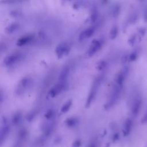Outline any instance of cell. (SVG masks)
Masks as SVG:
<instances>
[{
	"label": "cell",
	"mask_w": 147,
	"mask_h": 147,
	"mask_svg": "<svg viewBox=\"0 0 147 147\" xmlns=\"http://www.w3.org/2000/svg\"><path fill=\"white\" fill-rule=\"evenodd\" d=\"M135 40H136V37H135V36H133V37H131V38H130V42L132 44V43H133L134 42V41H135Z\"/></svg>",
	"instance_id": "26"
},
{
	"label": "cell",
	"mask_w": 147,
	"mask_h": 147,
	"mask_svg": "<svg viewBox=\"0 0 147 147\" xmlns=\"http://www.w3.org/2000/svg\"><path fill=\"white\" fill-rule=\"evenodd\" d=\"M132 126V121L130 119H127L125 122L124 127H123V134L126 136H127L131 129Z\"/></svg>",
	"instance_id": "13"
},
{
	"label": "cell",
	"mask_w": 147,
	"mask_h": 147,
	"mask_svg": "<svg viewBox=\"0 0 147 147\" xmlns=\"http://www.w3.org/2000/svg\"><path fill=\"white\" fill-rule=\"evenodd\" d=\"M30 82V79L28 78H24L22 79L18 84L16 92L19 95L22 94L29 86Z\"/></svg>",
	"instance_id": "3"
},
{
	"label": "cell",
	"mask_w": 147,
	"mask_h": 147,
	"mask_svg": "<svg viewBox=\"0 0 147 147\" xmlns=\"http://www.w3.org/2000/svg\"><path fill=\"white\" fill-rule=\"evenodd\" d=\"M121 89V87H119V86H118L117 84L114 87L112 93H111V95L110 97V99H109L105 105V108L106 109H108L111 107L118 100V99L119 97Z\"/></svg>",
	"instance_id": "1"
},
{
	"label": "cell",
	"mask_w": 147,
	"mask_h": 147,
	"mask_svg": "<svg viewBox=\"0 0 147 147\" xmlns=\"http://www.w3.org/2000/svg\"><path fill=\"white\" fill-rule=\"evenodd\" d=\"M98 11L96 10H93L92 13H91V17H90V20H91V21L92 22H94L96 20H97V18H98Z\"/></svg>",
	"instance_id": "18"
},
{
	"label": "cell",
	"mask_w": 147,
	"mask_h": 147,
	"mask_svg": "<svg viewBox=\"0 0 147 147\" xmlns=\"http://www.w3.org/2000/svg\"><path fill=\"white\" fill-rule=\"evenodd\" d=\"M69 72V68L68 65H65L64 67L61 71L59 76V80L60 83H65V81L68 78V74Z\"/></svg>",
	"instance_id": "10"
},
{
	"label": "cell",
	"mask_w": 147,
	"mask_h": 147,
	"mask_svg": "<svg viewBox=\"0 0 147 147\" xmlns=\"http://www.w3.org/2000/svg\"><path fill=\"white\" fill-rule=\"evenodd\" d=\"M144 18L147 19V7H146L145 9L144 10Z\"/></svg>",
	"instance_id": "25"
},
{
	"label": "cell",
	"mask_w": 147,
	"mask_h": 147,
	"mask_svg": "<svg viewBox=\"0 0 147 147\" xmlns=\"http://www.w3.org/2000/svg\"><path fill=\"white\" fill-rule=\"evenodd\" d=\"M21 115L20 113L18 112V113H16L13 116V118H12V122H13V123H14V124H16L18 122H19V121L21 119Z\"/></svg>",
	"instance_id": "17"
},
{
	"label": "cell",
	"mask_w": 147,
	"mask_h": 147,
	"mask_svg": "<svg viewBox=\"0 0 147 147\" xmlns=\"http://www.w3.org/2000/svg\"><path fill=\"white\" fill-rule=\"evenodd\" d=\"M76 122V121L75 118H69L66 121V123L68 126H73L74 125Z\"/></svg>",
	"instance_id": "22"
},
{
	"label": "cell",
	"mask_w": 147,
	"mask_h": 147,
	"mask_svg": "<svg viewBox=\"0 0 147 147\" xmlns=\"http://www.w3.org/2000/svg\"><path fill=\"white\" fill-rule=\"evenodd\" d=\"M65 83L59 82L52 87L49 91V95L52 97H55L60 94L64 88Z\"/></svg>",
	"instance_id": "6"
},
{
	"label": "cell",
	"mask_w": 147,
	"mask_h": 147,
	"mask_svg": "<svg viewBox=\"0 0 147 147\" xmlns=\"http://www.w3.org/2000/svg\"><path fill=\"white\" fill-rule=\"evenodd\" d=\"M101 82V77H99V78H97L94 83H93V85L90 90V91L89 92V94H88V98L87 99V100H86V107H88L90 104L91 103V102H92V100H94V98L95 97V95H96V94L97 92V91H98V87L99 86V84Z\"/></svg>",
	"instance_id": "2"
},
{
	"label": "cell",
	"mask_w": 147,
	"mask_h": 147,
	"mask_svg": "<svg viewBox=\"0 0 147 147\" xmlns=\"http://www.w3.org/2000/svg\"><path fill=\"white\" fill-rule=\"evenodd\" d=\"M53 111L52 109H49V110H48L46 112V113H45V117L49 119V118H50L53 115Z\"/></svg>",
	"instance_id": "23"
},
{
	"label": "cell",
	"mask_w": 147,
	"mask_h": 147,
	"mask_svg": "<svg viewBox=\"0 0 147 147\" xmlns=\"http://www.w3.org/2000/svg\"><path fill=\"white\" fill-rule=\"evenodd\" d=\"M120 11V6L118 5H116L115 6H114L113 9V14L114 16H117L118 15Z\"/></svg>",
	"instance_id": "19"
},
{
	"label": "cell",
	"mask_w": 147,
	"mask_h": 147,
	"mask_svg": "<svg viewBox=\"0 0 147 147\" xmlns=\"http://www.w3.org/2000/svg\"><path fill=\"white\" fill-rule=\"evenodd\" d=\"M145 30L144 28H141L140 29V33L142 34V35H144L145 34Z\"/></svg>",
	"instance_id": "24"
},
{
	"label": "cell",
	"mask_w": 147,
	"mask_h": 147,
	"mask_svg": "<svg viewBox=\"0 0 147 147\" xmlns=\"http://www.w3.org/2000/svg\"><path fill=\"white\" fill-rule=\"evenodd\" d=\"M21 57V55L18 53H12L6 56L3 60V63L6 65H11L16 63Z\"/></svg>",
	"instance_id": "5"
},
{
	"label": "cell",
	"mask_w": 147,
	"mask_h": 147,
	"mask_svg": "<svg viewBox=\"0 0 147 147\" xmlns=\"http://www.w3.org/2000/svg\"><path fill=\"white\" fill-rule=\"evenodd\" d=\"M71 105H72V101H71V100H68L67 102H66L65 103V104L63 105V106L61 107V111L63 113H65V112L68 111V110L70 109Z\"/></svg>",
	"instance_id": "14"
},
{
	"label": "cell",
	"mask_w": 147,
	"mask_h": 147,
	"mask_svg": "<svg viewBox=\"0 0 147 147\" xmlns=\"http://www.w3.org/2000/svg\"><path fill=\"white\" fill-rule=\"evenodd\" d=\"M69 50L68 45L66 42H62L59 44L56 48V52L59 57H61L65 55H67Z\"/></svg>",
	"instance_id": "4"
},
{
	"label": "cell",
	"mask_w": 147,
	"mask_h": 147,
	"mask_svg": "<svg viewBox=\"0 0 147 147\" xmlns=\"http://www.w3.org/2000/svg\"><path fill=\"white\" fill-rule=\"evenodd\" d=\"M127 72H128V69L126 67L118 74L117 79H116V82H117V84L119 87H121L122 86Z\"/></svg>",
	"instance_id": "9"
},
{
	"label": "cell",
	"mask_w": 147,
	"mask_h": 147,
	"mask_svg": "<svg viewBox=\"0 0 147 147\" xmlns=\"http://www.w3.org/2000/svg\"><path fill=\"white\" fill-rule=\"evenodd\" d=\"M33 38L32 35H27L19 38L17 41V44L18 46L24 45L30 42Z\"/></svg>",
	"instance_id": "12"
},
{
	"label": "cell",
	"mask_w": 147,
	"mask_h": 147,
	"mask_svg": "<svg viewBox=\"0 0 147 147\" xmlns=\"http://www.w3.org/2000/svg\"><path fill=\"white\" fill-rule=\"evenodd\" d=\"M94 31H95V29L92 27H90V28H88L84 29L80 33L79 36V40H84L85 38L91 37L94 34Z\"/></svg>",
	"instance_id": "11"
},
{
	"label": "cell",
	"mask_w": 147,
	"mask_h": 147,
	"mask_svg": "<svg viewBox=\"0 0 147 147\" xmlns=\"http://www.w3.org/2000/svg\"><path fill=\"white\" fill-rule=\"evenodd\" d=\"M18 28V24L17 23H12L7 26L6 30L8 33H12L15 31Z\"/></svg>",
	"instance_id": "15"
},
{
	"label": "cell",
	"mask_w": 147,
	"mask_h": 147,
	"mask_svg": "<svg viewBox=\"0 0 147 147\" xmlns=\"http://www.w3.org/2000/svg\"><path fill=\"white\" fill-rule=\"evenodd\" d=\"M142 106V99L140 96L137 97L134 100L131 106V113L133 115H137L141 108Z\"/></svg>",
	"instance_id": "8"
},
{
	"label": "cell",
	"mask_w": 147,
	"mask_h": 147,
	"mask_svg": "<svg viewBox=\"0 0 147 147\" xmlns=\"http://www.w3.org/2000/svg\"><path fill=\"white\" fill-rule=\"evenodd\" d=\"M118 28L117 26H113L110 32V36L111 39L115 38L118 34Z\"/></svg>",
	"instance_id": "16"
},
{
	"label": "cell",
	"mask_w": 147,
	"mask_h": 147,
	"mask_svg": "<svg viewBox=\"0 0 147 147\" xmlns=\"http://www.w3.org/2000/svg\"><path fill=\"white\" fill-rule=\"evenodd\" d=\"M138 55L136 52H133L129 56V60L130 61H134L137 58Z\"/></svg>",
	"instance_id": "20"
},
{
	"label": "cell",
	"mask_w": 147,
	"mask_h": 147,
	"mask_svg": "<svg viewBox=\"0 0 147 147\" xmlns=\"http://www.w3.org/2000/svg\"><path fill=\"white\" fill-rule=\"evenodd\" d=\"M102 43L100 40H94L92 42V44L90 46V47L88 49V55L89 56H92L94 54H95L101 47Z\"/></svg>",
	"instance_id": "7"
},
{
	"label": "cell",
	"mask_w": 147,
	"mask_h": 147,
	"mask_svg": "<svg viewBox=\"0 0 147 147\" xmlns=\"http://www.w3.org/2000/svg\"><path fill=\"white\" fill-rule=\"evenodd\" d=\"M106 65V63L105 61H100L97 66V68L99 70H102L105 68Z\"/></svg>",
	"instance_id": "21"
}]
</instances>
